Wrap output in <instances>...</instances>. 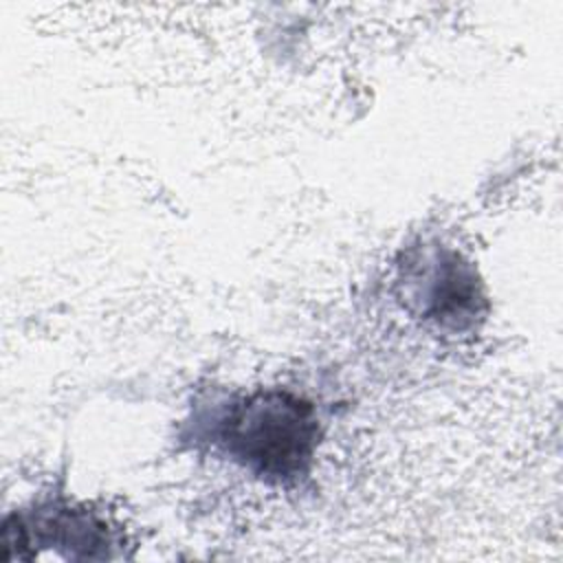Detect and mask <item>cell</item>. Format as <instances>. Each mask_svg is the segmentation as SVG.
Returning a JSON list of instances; mask_svg holds the SVG:
<instances>
[{
  "instance_id": "obj_2",
  "label": "cell",
  "mask_w": 563,
  "mask_h": 563,
  "mask_svg": "<svg viewBox=\"0 0 563 563\" xmlns=\"http://www.w3.org/2000/svg\"><path fill=\"white\" fill-rule=\"evenodd\" d=\"M400 284L409 308L446 330L473 328L482 317L484 292L475 268L444 246L411 251L400 264Z\"/></svg>"
},
{
  "instance_id": "obj_1",
  "label": "cell",
  "mask_w": 563,
  "mask_h": 563,
  "mask_svg": "<svg viewBox=\"0 0 563 563\" xmlns=\"http://www.w3.org/2000/svg\"><path fill=\"white\" fill-rule=\"evenodd\" d=\"M321 427L312 402L286 389H260L227 402L211 420V442L268 482L308 473Z\"/></svg>"
},
{
  "instance_id": "obj_3",
  "label": "cell",
  "mask_w": 563,
  "mask_h": 563,
  "mask_svg": "<svg viewBox=\"0 0 563 563\" xmlns=\"http://www.w3.org/2000/svg\"><path fill=\"white\" fill-rule=\"evenodd\" d=\"M4 559H35L37 548H59L70 559H103L99 548L114 545L108 521L86 506L66 499L33 504L15 510L2 521Z\"/></svg>"
}]
</instances>
